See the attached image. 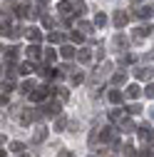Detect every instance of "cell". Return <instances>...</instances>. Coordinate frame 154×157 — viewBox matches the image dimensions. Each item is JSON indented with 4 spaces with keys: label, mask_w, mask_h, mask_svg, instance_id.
<instances>
[{
    "label": "cell",
    "mask_w": 154,
    "mask_h": 157,
    "mask_svg": "<svg viewBox=\"0 0 154 157\" xmlns=\"http://www.w3.org/2000/svg\"><path fill=\"white\" fill-rule=\"evenodd\" d=\"M45 57H47V60L52 63V60H55V50H47V52H45Z\"/></svg>",
    "instance_id": "26"
},
{
    "label": "cell",
    "mask_w": 154,
    "mask_h": 157,
    "mask_svg": "<svg viewBox=\"0 0 154 157\" xmlns=\"http://www.w3.org/2000/svg\"><path fill=\"white\" fill-rule=\"evenodd\" d=\"M32 87H35V82H32V80H25V82L20 85V90H23V92H32Z\"/></svg>",
    "instance_id": "13"
},
{
    "label": "cell",
    "mask_w": 154,
    "mask_h": 157,
    "mask_svg": "<svg viewBox=\"0 0 154 157\" xmlns=\"http://www.w3.org/2000/svg\"><path fill=\"white\" fill-rule=\"evenodd\" d=\"M134 75H137L139 80H149V77H152V67H142V70H134Z\"/></svg>",
    "instance_id": "5"
},
{
    "label": "cell",
    "mask_w": 154,
    "mask_h": 157,
    "mask_svg": "<svg viewBox=\"0 0 154 157\" xmlns=\"http://www.w3.org/2000/svg\"><path fill=\"white\" fill-rule=\"evenodd\" d=\"M0 105H8V95H5V92L0 95Z\"/></svg>",
    "instance_id": "28"
},
{
    "label": "cell",
    "mask_w": 154,
    "mask_h": 157,
    "mask_svg": "<svg viewBox=\"0 0 154 157\" xmlns=\"http://www.w3.org/2000/svg\"><path fill=\"white\" fill-rule=\"evenodd\" d=\"M0 87H3L5 92H10V90H13V82H10V80H3V82H0Z\"/></svg>",
    "instance_id": "20"
},
{
    "label": "cell",
    "mask_w": 154,
    "mask_h": 157,
    "mask_svg": "<svg viewBox=\"0 0 154 157\" xmlns=\"http://www.w3.org/2000/svg\"><path fill=\"white\" fill-rule=\"evenodd\" d=\"M17 72H20V75H30V72H32V63H20Z\"/></svg>",
    "instance_id": "7"
},
{
    "label": "cell",
    "mask_w": 154,
    "mask_h": 157,
    "mask_svg": "<svg viewBox=\"0 0 154 157\" xmlns=\"http://www.w3.org/2000/svg\"><path fill=\"white\" fill-rule=\"evenodd\" d=\"M94 23H97V25H105V23H107V17H105L102 13H97V17H94Z\"/></svg>",
    "instance_id": "22"
},
{
    "label": "cell",
    "mask_w": 154,
    "mask_h": 157,
    "mask_svg": "<svg viewBox=\"0 0 154 157\" xmlns=\"http://www.w3.org/2000/svg\"><path fill=\"white\" fill-rule=\"evenodd\" d=\"M35 115H37L35 110H23V112H20V125H30V122L35 120Z\"/></svg>",
    "instance_id": "3"
},
{
    "label": "cell",
    "mask_w": 154,
    "mask_h": 157,
    "mask_svg": "<svg viewBox=\"0 0 154 157\" xmlns=\"http://www.w3.org/2000/svg\"><path fill=\"white\" fill-rule=\"evenodd\" d=\"M40 55H42V52H40L37 45H30V48H28V57H30V60H40Z\"/></svg>",
    "instance_id": "4"
},
{
    "label": "cell",
    "mask_w": 154,
    "mask_h": 157,
    "mask_svg": "<svg viewBox=\"0 0 154 157\" xmlns=\"http://www.w3.org/2000/svg\"><path fill=\"white\" fill-rule=\"evenodd\" d=\"M57 157H72V152H70V150H62V152L57 155Z\"/></svg>",
    "instance_id": "27"
},
{
    "label": "cell",
    "mask_w": 154,
    "mask_h": 157,
    "mask_svg": "<svg viewBox=\"0 0 154 157\" xmlns=\"http://www.w3.org/2000/svg\"><path fill=\"white\" fill-rule=\"evenodd\" d=\"M67 125V120H65V117H57V120H55V130H62Z\"/></svg>",
    "instance_id": "17"
},
{
    "label": "cell",
    "mask_w": 154,
    "mask_h": 157,
    "mask_svg": "<svg viewBox=\"0 0 154 157\" xmlns=\"http://www.w3.org/2000/svg\"><path fill=\"white\" fill-rule=\"evenodd\" d=\"M80 63H90V52H87V50L80 52Z\"/></svg>",
    "instance_id": "23"
},
{
    "label": "cell",
    "mask_w": 154,
    "mask_h": 157,
    "mask_svg": "<svg viewBox=\"0 0 154 157\" xmlns=\"http://www.w3.org/2000/svg\"><path fill=\"white\" fill-rule=\"evenodd\" d=\"M28 37H30L32 43H37V40H40L42 35H40V30H37V28H30V30H28Z\"/></svg>",
    "instance_id": "8"
},
{
    "label": "cell",
    "mask_w": 154,
    "mask_h": 157,
    "mask_svg": "<svg viewBox=\"0 0 154 157\" xmlns=\"http://www.w3.org/2000/svg\"><path fill=\"white\" fill-rule=\"evenodd\" d=\"M17 55H20L17 48H5V63H8V67H13V63L17 60Z\"/></svg>",
    "instance_id": "2"
},
{
    "label": "cell",
    "mask_w": 154,
    "mask_h": 157,
    "mask_svg": "<svg viewBox=\"0 0 154 157\" xmlns=\"http://www.w3.org/2000/svg\"><path fill=\"white\" fill-rule=\"evenodd\" d=\"M0 145H5V137H3V135H0Z\"/></svg>",
    "instance_id": "30"
},
{
    "label": "cell",
    "mask_w": 154,
    "mask_h": 157,
    "mask_svg": "<svg viewBox=\"0 0 154 157\" xmlns=\"http://www.w3.org/2000/svg\"><path fill=\"white\" fill-rule=\"evenodd\" d=\"M107 97H109V102H114V105L122 102V95H119L117 90H109V95H107Z\"/></svg>",
    "instance_id": "9"
},
{
    "label": "cell",
    "mask_w": 154,
    "mask_h": 157,
    "mask_svg": "<svg viewBox=\"0 0 154 157\" xmlns=\"http://www.w3.org/2000/svg\"><path fill=\"white\" fill-rule=\"evenodd\" d=\"M45 137H47V130H45V127H40V130H37V132L32 135V142H42Z\"/></svg>",
    "instance_id": "6"
},
{
    "label": "cell",
    "mask_w": 154,
    "mask_h": 157,
    "mask_svg": "<svg viewBox=\"0 0 154 157\" xmlns=\"http://www.w3.org/2000/svg\"><path fill=\"white\" fill-rule=\"evenodd\" d=\"M137 15H139V17H149V15H152V5H144L142 10H137Z\"/></svg>",
    "instance_id": "12"
},
{
    "label": "cell",
    "mask_w": 154,
    "mask_h": 157,
    "mask_svg": "<svg viewBox=\"0 0 154 157\" xmlns=\"http://www.w3.org/2000/svg\"><path fill=\"white\" fill-rule=\"evenodd\" d=\"M20 157H28V155H20Z\"/></svg>",
    "instance_id": "32"
},
{
    "label": "cell",
    "mask_w": 154,
    "mask_h": 157,
    "mask_svg": "<svg viewBox=\"0 0 154 157\" xmlns=\"http://www.w3.org/2000/svg\"><path fill=\"white\" fill-rule=\"evenodd\" d=\"M20 35H25V30L17 25V28H13V33H10V37H20Z\"/></svg>",
    "instance_id": "18"
},
{
    "label": "cell",
    "mask_w": 154,
    "mask_h": 157,
    "mask_svg": "<svg viewBox=\"0 0 154 157\" xmlns=\"http://www.w3.org/2000/svg\"><path fill=\"white\" fill-rule=\"evenodd\" d=\"M127 95H129V97H137V95H139V85H129V87H127Z\"/></svg>",
    "instance_id": "14"
},
{
    "label": "cell",
    "mask_w": 154,
    "mask_h": 157,
    "mask_svg": "<svg viewBox=\"0 0 154 157\" xmlns=\"http://www.w3.org/2000/svg\"><path fill=\"white\" fill-rule=\"evenodd\" d=\"M75 10H77V15H82V13L87 10V5L82 3V0H77V3H75Z\"/></svg>",
    "instance_id": "16"
},
{
    "label": "cell",
    "mask_w": 154,
    "mask_h": 157,
    "mask_svg": "<svg viewBox=\"0 0 154 157\" xmlns=\"http://www.w3.org/2000/svg\"><path fill=\"white\" fill-rule=\"evenodd\" d=\"M114 23H117V28H119V25H124V23H127V15L117 10V15H114Z\"/></svg>",
    "instance_id": "11"
},
{
    "label": "cell",
    "mask_w": 154,
    "mask_h": 157,
    "mask_svg": "<svg viewBox=\"0 0 154 157\" xmlns=\"http://www.w3.org/2000/svg\"><path fill=\"white\" fill-rule=\"evenodd\" d=\"M60 13H62V15L70 13V3H67V0H62V3H60Z\"/></svg>",
    "instance_id": "19"
},
{
    "label": "cell",
    "mask_w": 154,
    "mask_h": 157,
    "mask_svg": "<svg viewBox=\"0 0 154 157\" xmlns=\"http://www.w3.org/2000/svg\"><path fill=\"white\" fill-rule=\"evenodd\" d=\"M139 110H142L139 105H132V107H129V112H132V115H139Z\"/></svg>",
    "instance_id": "25"
},
{
    "label": "cell",
    "mask_w": 154,
    "mask_h": 157,
    "mask_svg": "<svg viewBox=\"0 0 154 157\" xmlns=\"http://www.w3.org/2000/svg\"><path fill=\"white\" fill-rule=\"evenodd\" d=\"M47 95H50V87H37V90L30 92V100H32V102H42Z\"/></svg>",
    "instance_id": "1"
},
{
    "label": "cell",
    "mask_w": 154,
    "mask_h": 157,
    "mask_svg": "<svg viewBox=\"0 0 154 157\" xmlns=\"http://www.w3.org/2000/svg\"><path fill=\"white\" fill-rule=\"evenodd\" d=\"M147 95H149V97H154V85H149V87H147Z\"/></svg>",
    "instance_id": "29"
},
{
    "label": "cell",
    "mask_w": 154,
    "mask_h": 157,
    "mask_svg": "<svg viewBox=\"0 0 154 157\" xmlns=\"http://www.w3.org/2000/svg\"><path fill=\"white\" fill-rule=\"evenodd\" d=\"M60 55H62V57H67V60H70V57L75 55V48H70V45H65V48L60 50Z\"/></svg>",
    "instance_id": "10"
},
{
    "label": "cell",
    "mask_w": 154,
    "mask_h": 157,
    "mask_svg": "<svg viewBox=\"0 0 154 157\" xmlns=\"http://www.w3.org/2000/svg\"><path fill=\"white\" fill-rule=\"evenodd\" d=\"M0 157H5V150H0Z\"/></svg>",
    "instance_id": "31"
},
{
    "label": "cell",
    "mask_w": 154,
    "mask_h": 157,
    "mask_svg": "<svg viewBox=\"0 0 154 157\" xmlns=\"http://www.w3.org/2000/svg\"><path fill=\"white\" fill-rule=\"evenodd\" d=\"M112 80H114V82H117V85H122V82H124V75H122V72H117V75H114V77H112Z\"/></svg>",
    "instance_id": "24"
},
{
    "label": "cell",
    "mask_w": 154,
    "mask_h": 157,
    "mask_svg": "<svg viewBox=\"0 0 154 157\" xmlns=\"http://www.w3.org/2000/svg\"><path fill=\"white\" fill-rule=\"evenodd\" d=\"M60 40H62L60 33H50V43H60Z\"/></svg>",
    "instance_id": "21"
},
{
    "label": "cell",
    "mask_w": 154,
    "mask_h": 157,
    "mask_svg": "<svg viewBox=\"0 0 154 157\" xmlns=\"http://www.w3.org/2000/svg\"><path fill=\"white\" fill-rule=\"evenodd\" d=\"M10 150H13V152H17V155H20V152L25 150V145H23V142H10Z\"/></svg>",
    "instance_id": "15"
}]
</instances>
